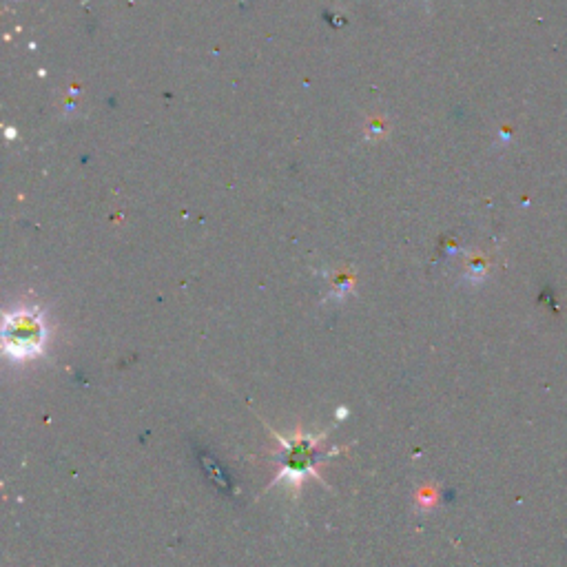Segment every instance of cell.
I'll return each mask as SVG.
<instances>
[{
    "instance_id": "obj_1",
    "label": "cell",
    "mask_w": 567,
    "mask_h": 567,
    "mask_svg": "<svg viewBox=\"0 0 567 567\" xmlns=\"http://www.w3.org/2000/svg\"><path fill=\"white\" fill-rule=\"evenodd\" d=\"M47 331L43 319L36 311H16L5 317V328H3V342H5V353L23 362V359H32L40 355V350L45 346Z\"/></svg>"
},
{
    "instance_id": "obj_2",
    "label": "cell",
    "mask_w": 567,
    "mask_h": 567,
    "mask_svg": "<svg viewBox=\"0 0 567 567\" xmlns=\"http://www.w3.org/2000/svg\"><path fill=\"white\" fill-rule=\"evenodd\" d=\"M315 443H317L315 437H300V435H297L295 439L282 441V446L286 448V457L282 461L280 479L300 486L306 474L313 472V463L317 459Z\"/></svg>"
},
{
    "instance_id": "obj_3",
    "label": "cell",
    "mask_w": 567,
    "mask_h": 567,
    "mask_svg": "<svg viewBox=\"0 0 567 567\" xmlns=\"http://www.w3.org/2000/svg\"><path fill=\"white\" fill-rule=\"evenodd\" d=\"M346 417H348V410H346V408H339L337 419H346Z\"/></svg>"
}]
</instances>
